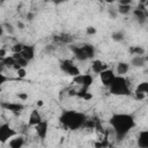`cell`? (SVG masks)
Returning a JSON list of instances; mask_svg holds the SVG:
<instances>
[{"instance_id": "obj_1", "label": "cell", "mask_w": 148, "mask_h": 148, "mask_svg": "<svg viewBox=\"0 0 148 148\" xmlns=\"http://www.w3.org/2000/svg\"><path fill=\"white\" fill-rule=\"evenodd\" d=\"M109 123L118 140L124 139L130 131L135 127V119L130 113H113Z\"/></svg>"}, {"instance_id": "obj_2", "label": "cell", "mask_w": 148, "mask_h": 148, "mask_svg": "<svg viewBox=\"0 0 148 148\" xmlns=\"http://www.w3.org/2000/svg\"><path fill=\"white\" fill-rule=\"evenodd\" d=\"M87 119L88 118L84 113L74 111V110L64 111L61 113V116L59 117V121L64 125V127H66L71 131H75V130L83 127Z\"/></svg>"}, {"instance_id": "obj_3", "label": "cell", "mask_w": 148, "mask_h": 148, "mask_svg": "<svg viewBox=\"0 0 148 148\" xmlns=\"http://www.w3.org/2000/svg\"><path fill=\"white\" fill-rule=\"evenodd\" d=\"M109 91L112 95L116 96H128L131 95V89L128 86V82L125 76L123 75H117L109 87Z\"/></svg>"}, {"instance_id": "obj_4", "label": "cell", "mask_w": 148, "mask_h": 148, "mask_svg": "<svg viewBox=\"0 0 148 148\" xmlns=\"http://www.w3.org/2000/svg\"><path fill=\"white\" fill-rule=\"evenodd\" d=\"M60 69L66 73L67 75H71V76H75V75H79L80 74V69L79 67L71 60V59H65L60 62Z\"/></svg>"}, {"instance_id": "obj_5", "label": "cell", "mask_w": 148, "mask_h": 148, "mask_svg": "<svg viewBox=\"0 0 148 148\" xmlns=\"http://www.w3.org/2000/svg\"><path fill=\"white\" fill-rule=\"evenodd\" d=\"M15 135H16V132L7 123H3L0 125V142L1 143L9 141Z\"/></svg>"}, {"instance_id": "obj_6", "label": "cell", "mask_w": 148, "mask_h": 148, "mask_svg": "<svg viewBox=\"0 0 148 148\" xmlns=\"http://www.w3.org/2000/svg\"><path fill=\"white\" fill-rule=\"evenodd\" d=\"M133 15H134V17L136 18V21H138L140 24L146 23V21H147V18H148V9H147L146 5L139 3V5L136 6V8L133 9Z\"/></svg>"}, {"instance_id": "obj_7", "label": "cell", "mask_w": 148, "mask_h": 148, "mask_svg": "<svg viewBox=\"0 0 148 148\" xmlns=\"http://www.w3.org/2000/svg\"><path fill=\"white\" fill-rule=\"evenodd\" d=\"M1 108L14 113V114H20L23 111L24 105L21 102H2Z\"/></svg>"}, {"instance_id": "obj_8", "label": "cell", "mask_w": 148, "mask_h": 148, "mask_svg": "<svg viewBox=\"0 0 148 148\" xmlns=\"http://www.w3.org/2000/svg\"><path fill=\"white\" fill-rule=\"evenodd\" d=\"M116 76H117V74H114V72H113L112 69H110V68L104 69V71L99 74V79H101L102 84H103L104 87H108V88L111 86V83L113 82V80H114Z\"/></svg>"}, {"instance_id": "obj_9", "label": "cell", "mask_w": 148, "mask_h": 148, "mask_svg": "<svg viewBox=\"0 0 148 148\" xmlns=\"http://www.w3.org/2000/svg\"><path fill=\"white\" fill-rule=\"evenodd\" d=\"M146 95H148V81H142L135 87L134 97L135 99H143Z\"/></svg>"}, {"instance_id": "obj_10", "label": "cell", "mask_w": 148, "mask_h": 148, "mask_svg": "<svg viewBox=\"0 0 148 148\" xmlns=\"http://www.w3.org/2000/svg\"><path fill=\"white\" fill-rule=\"evenodd\" d=\"M35 131L39 139H45L49 132V123L46 120H42L39 124L35 126Z\"/></svg>"}, {"instance_id": "obj_11", "label": "cell", "mask_w": 148, "mask_h": 148, "mask_svg": "<svg viewBox=\"0 0 148 148\" xmlns=\"http://www.w3.org/2000/svg\"><path fill=\"white\" fill-rule=\"evenodd\" d=\"M71 50H72L75 59H77L79 61H86V60H88V58H87V56H86V53H84V51H83V49H82L81 45L80 46L72 45L71 46Z\"/></svg>"}, {"instance_id": "obj_12", "label": "cell", "mask_w": 148, "mask_h": 148, "mask_svg": "<svg viewBox=\"0 0 148 148\" xmlns=\"http://www.w3.org/2000/svg\"><path fill=\"white\" fill-rule=\"evenodd\" d=\"M136 145L140 148H148V130L139 132V135L136 139Z\"/></svg>"}, {"instance_id": "obj_13", "label": "cell", "mask_w": 148, "mask_h": 148, "mask_svg": "<svg viewBox=\"0 0 148 148\" xmlns=\"http://www.w3.org/2000/svg\"><path fill=\"white\" fill-rule=\"evenodd\" d=\"M108 68V65L105 64V62H103L102 60H98V59H95V60H92L91 61V69H92V72L95 73V74H101L104 69H106Z\"/></svg>"}, {"instance_id": "obj_14", "label": "cell", "mask_w": 148, "mask_h": 148, "mask_svg": "<svg viewBox=\"0 0 148 148\" xmlns=\"http://www.w3.org/2000/svg\"><path fill=\"white\" fill-rule=\"evenodd\" d=\"M42 120H43V119H42L40 113H39V112L36 110V109L31 110V112H30V114H29V120H28L29 125L35 127V126H36L37 124H39Z\"/></svg>"}, {"instance_id": "obj_15", "label": "cell", "mask_w": 148, "mask_h": 148, "mask_svg": "<svg viewBox=\"0 0 148 148\" xmlns=\"http://www.w3.org/2000/svg\"><path fill=\"white\" fill-rule=\"evenodd\" d=\"M21 53L28 61H31L35 58V47L32 45H24Z\"/></svg>"}, {"instance_id": "obj_16", "label": "cell", "mask_w": 148, "mask_h": 148, "mask_svg": "<svg viewBox=\"0 0 148 148\" xmlns=\"http://www.w3.org/2000/svg\"><path fill=\"white\" fill-rule=\"evenodd\" d=\"M24 145V138L22 135H15L8 141V146L10 148H21Z\"/></svg>"}, {"instance_id": "obj_17", "label": "cell", "mask_w": 148, "mask_h": 148, "mask_svg": "<svg viewBox=\"0 0 148 148\" xmlns=\"http://www.w3.org/2000/svg\"><path fill=\"white\" fill-rule=\"evenodd\" d=\"M130 71V64L128 62H125V61H120L117 64V67H116V73L117 75H123L125 76Z\"/></svg>"}, {"instance_id": "obj_18", "label": "cell", "mask_w": 148, "mask_h": 148, "mask_svg": "<svg viewBox=\"0 0 148 148\" xmlns=\"http://www.w3.org/2000/svg\"><path fill=\"white\" fill-rule=\"evenodd\" d=\"M147 61V57L143 56H133L131 59V65L133 67H143Z\"/></svg>"}, {"instance_id": "obj_19", "label": "cell", "mask_w": 148, "mask_h": 148, "mask_svg": "<svg viewBox=\"0 0 148 148\" xmlns=\"http://www.w3.org/2000/svg\"><path fill=\"white\" fill-rule=\"evenodd\" d=\"M81 46H82V49H83V51H84V53H86V56H87L88 59H92L95 57V47L91 44L83 43Z\"/></svg>"}, {"instance_id": "obj_20", "label": "cell", "mask_w": 148, "mask_h": 148, "mask_svg": "<svg viewBox=\"0 0 148 148\" xmlns=\"http://www.w3.org/2000/svg\"><path fill=\"white\" fill-rule=\"evenodd\" d=\"M0 61H1L2 67H3V66H6V67H9V68H13V66H14V65H15V62H16V60L14 59V57H13V56H7V57H5V58L0 59Z\"/></svg>"}, {"instance_id": "obj_21", "label": "cell", "mask_w": 148, "mask_h": 148, "mask_svg": "<svg viewBox=\"0 0 148 148\" xmlns=\"http://www.w3.org/2000/svg\"><path fill=\"white\" fill-rule=\"evenodd\" d=\"M145 52H146V50L142 46H138V45L136 46H132L130 49V53L132 56H143Z\"/></svg>"}, {"instance_id": "obj_22", "label": "cell", "mask_w": 148, "mask_h": 148, "mask_svg": "<svg viewBox=\"0 0 148 148\" xmlns=\"http://www.w3.org/2000/svg\"><path fill=\"white\" fill-rule=\"evenodd\" d=\"M54 42L57 43H71L72 42V37L69 35H61V36H54L53 38Z\"/></svg>"}, {"instance_id": "obj_23", "label": "cell", "mask_w": 148, "mask_h": 148, "mask_svg": "<svg viewBox=\"0 0 148 148\" xmlns=\"http://www.w3.org/2000/svg\"><path fill=\"white\" fill-rule=\"evenodd\" d=\"M131 10H132L131 5H119L118 6V13L121 14V15H127Z\"/></svg>"}, {"instance_id": "obj_24", "label": "cell", "mask_w": 148, "mask_h": 148, "mask_svg": "<svg viewBox=\"0 0 148 148\" xmlns=\"http://www.w3.org/2000/svg\"><path fill=\"white\" fill-rule=\"evenodd\" d=\"M111 38H112L114 42H123V40L125 39V35H124L123 31H114V32H112Z\"/></svg>"}, {"instance_id": "obj_25", "label": "cell", "mask_w": 148, "mask_h": 148, "mask_svg": "<svg viewBox=\"0 0 148 148\" xmlns=\"http://www.w3.org/2000/svg\"><path fill=\"white\" fill-rule=\"evenodd\" d=\"M92 76L90 74H83V86L82 87H90L92 84Z\"/></svg>"}, {"instance_id": "obj_26", "label": "cell", "mask_w": 148, "mask_h": 148, "mask_svg": "<svg viewBox=\"0 0 148 148\" xmlns=\"http://www.w3.org/2000/svg\"><path fill=\"white\" fill-rule=\"evenodd\" d=\"M23 46H24V44H22V43H16V44H14V45L12 46V52H13V53H21L22 50H23Z\"/></svg>"}, {"instance_id": "obj_27", "label": "cell", "mask_w": 148, "mask_h": 148, "mask_svg": "<svg viewBox=\"0 0 148 148\" xmlns=\"http://www.w3.org/2000/svg\"><path fill=\"white\" fill-rule=\"evenodd\" d=\"M16 74H17L18 79H24V77L27 76V69H25V67L18 68V69L16 71Z\"/></svg>"}, {"instance_id": "obj_28", "label": "cell", "mask_w": 148, "mask_h": 148, "mask_svg": "<svg viewBox=\"0 0 148 148\" xmlns=\"http://www.w3.org/2000/svg\"><path fill=\"white\" fill-rule=\"evenodd\" d=\"M108 13H109V16H110L111 18H113V20H114V18L117 17V15L119 14V13H118V9H116V8H109V9H108Z\"/></svg>"}, {"instance_id": "obj_29", "label": "cell", "mask_w": 148, "mask_h": 148, "mask_svg": "<svg viewBox=\"0 0 148 148\" xmlns=\"http://www.w3.org/2000/svg\"><path fill=\"white\" fill-rule=\"evenodd\" d=\"M86 32H87V35L92 36V35H95V34L97 32V30H96V28H95V27L89 25V27H87V28H86Z\"/></svg>"}, {"instance_id": "obj_30", "label": "cell", "mask_w": 148, "mask_h": 148, "mask_svg": "<svg viewBox=\"0 0 148 148\" xmlns=\"http://www.w3.org/2000/svg\"><path fill=\"white\" fill-rule=\"evenodd\" d=\"M2 27H3V29H6V30H7L9 34H13L14 29H13V25H12L10 23H6V24H3Z\"/></svg>"}, {"instance_id": "obj_31", "label": "cell", "mask_w": 148, "mask_h": 148, "mask_svg": "<svg viewBox=\"0 0 148 148\" xmlns=\"http://www.w3.org/2000/svg\"><path fill=\"white\" fill-rule=\"evenodd\" d=\"M17 97H18V99H21L22 102H24V101L28 99V95H27L25 92H18V94H17Z\"/></svg>"}, {"instance_id": "obj_32", "label": "cell", "mask_w": 148, "mask_h": 148, "mask_svg": "<svg viewBox=\"0 0 148 148\" xmlns=\"http://www.w3.org/2000/svg\"><path fill=\"white\" fill-rule=\"evenodd\" d=\"M119 5H132L133 0H117Z\"/></svg>"}, {"instance_id": "obj_33", "label": "cell", "mask_w": 148, "mask_h": 148, "mask_svg": "<svg viewBox=\"0 0 148 148\" xmlns=\"http://www.w3.org/2000/svg\"><path fill=\"white\" fill-rule=\"evenodd\" d=\"M6 53H7L6 49H5V47H1V49H0V59H2V58H5V57H7V56H6Z\"/></svg>"}, {"instance_id": "obj_34", "label": "cell", "mask_w": 148, "mask_h": 148, "mask_svg": "<svg viewBox=\"0 0 148 148\" xmlns=\"http://www.w3.org/2000/svg\"><path fill=\"white\" fill-rule=\"evenodd\" d=\"M53 50H54V46H53V45H49V46L45 47V51H46V52H51V51H53Z\"/></svg>"}, {"instance_id": "obj_35", "label": "cell", "mask_w": 148, "mask_h": 148, "mask_svg": "<svg viewBox=\"0 0 148 148\" xmlns=\"http://www.w3.org/2000/svg\"><path fill=\"white\" fill-rule=\"evenodd\" d=\"M16 25H17V28H18V29H24V24H23L21 21H17Z\"/></svg>"}, {"instance_id": "obj_36", "label": "cell", "mask_w": 148, "mask_h": 148, "mask_svg": "<svg viewBox=\"0 0 148 148\" xmlns=\"http://www.w3.org/2000/svg\"><path fill=\"white\" fill-rule=\"evenodd\" d=\"M52 1H53V2L56 3V5H59V3H62V2H66L67 0H52Z\"/></svg>"}, {"instance_id": "obj_37", "label": "cell", "mask_w": 148, "mask_h": 148, "mask_svg": "<svg viewBox=\"0 0 148 148\" xmlns=\"http://www.w3.org/2000/svg\"><path fill=\"white\" fill-rule=\"evenodd\" d=\"M0 77H1V81H0V83H5V81L7 80V79H6V76H5L3 74H0Z\"/></svg>"}, {"instance_id": "obj_38", "label": "cell", "mask_w": 148, "mask_h": 148, "mask_svg": "<svg viewBox=\"0 0 148 148\" xmlns=\"http://www.w3.org/2000/svg\"><path fill=\"white\" fill-rule=\"evenodd\" d=\"M27 17H28V20H32V17H34V14H31V13H29V14H27Z\"/></svg>"}, {"instance_id": "obj_39", "label": "cell", "mask_w": 148, "mask_h": 148, "mask_svg": "<svg viewBox=\"0 0 148 148\" xmlns=\"http://www.w3.org/2000/svg\"><path fill=\"white\" fill-rule=\"evenodd\" d=\"M104 1H105L106 3H109V5H112V3H113L114 1H117V0H104Z\"/></svg>"}, {"instance_id": "obj_40", "label": "cell", "mask_w": 148, "mask_h": 148, "mask_svg": "<svg viewBox=\"0 0 148 148\" xmlns=\"http://www.w3.org/2000/svg\"><path fill=\"white\" fill-rule=\"evenodd\" d=\"M37 105H38V106H42V105H43V101H42V99H39V101L37 102Z\"/></svg>"}, {"instance_id": "obj_41", "label": "cell", "mask_w": 148, "mask_h": 148, "mask_svg": "<svg viewBox=\"0 0 148 148\" xmlns=\"http://www.w3.org/2000/svg\"><path fill=\"white\" fill-rule=\"evenodd\" d=\"M146 2H147V0H139V3H143V5H146Z\"/></svg>"}, {"instance_id": "obj_42", "label": "cell", "mask_w": 148, "mask_h": 148, "mask_svg": "<svg viewBox=\"0 0 148 148\" xmlns=\"http://www.w3.org/2000/svg\"><path fill=\"white\" fill-rule=\"evenodd\" d=\"M146 7H147V9H148V0H147V2H146Z\"/></svg>"}, {"instance_id": "obj_43", "label": "cell", "mask_w": 148, "mask_h": 148, "mask_svg": "<svg viewBox=\"0 0 148 148\" xmlns=\"http://www.w3.org/2000/svg\"><path fill=\"white\" fill-rule=\"evenodd\" d=\"M101 1H102V0H101Z\"/></svg>"}, {"instance_id": "obj_44", "label": "cell", "mask_w": 148, "mask_h": 148, "mask_svg": "<svg viewBox=\"0 0 148 148\" xmlns=\"http://www.w3.org/2000/svg\"><path fill=\"white\" fill-rule=\"evenodd\" d=\"M2 1H3V0H2Z\"/></svg>"}]
</instances>
